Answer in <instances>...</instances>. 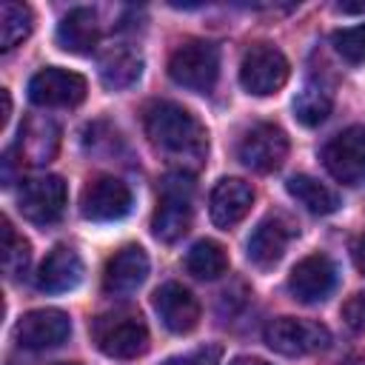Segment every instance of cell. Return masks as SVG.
<instances>
[{
	"label": "cell",
	"instance_id": "cell-1",
	"mask_svg": "<svg viewBox=\"0 0 365 365\" xmlns=\"http://www.w3.org/2000/svg\"><path fill=\"white\" fill-rule=\"evenodd\" d=\"M145 134L163 154L177 160L182 168H197L208 151V134L202 123L188 108L171 100H157L145 108Z\"/></svg>",
	"mask_w": 365,
	"mask_h": 365
},
{
	"label": "cell",
	"instance_id": "cell-2",
	"mask_svg": "<svg viewBox=\"0 0 365 365\" xmlns=\"http://www.w3.org/2000/svg\"><path fill=\"white\" fill-rule=\"evenodd\" d=\"M191 217H194V182L185 171H171L163 180L151 231L163 242H177L191 228Z\"/></svg>",
	"mask_w": 365,
	"mask_h": 365
},
{
	"label": "cell",
	"instance_id": "cell-3",
	"mask_svg": "<svg viewBox=\"0 0 365 365\" xmlns=\"http://www.w3.org/2000/svg\"><path fill=\"white\" fill-rule=\"evenodd\" d=\"M94 345L114 359H134L148 348V328L137 311H108L91 322Z\"/></svg>",
	"mask_w": 365,
	"mask_h": 365
},
{
	"label": "cell",
	"instance_id": "cell-4",
	"mask_svg": "<svg viewBox=\"0 0 365 365\" xmlns=\"http://www.w3.org/2000/svg\"><path fill=\"white\" fill-rule=\"evenodd\" d=\"M168 77L191 91H208L220 77V48L211 40H185L168 57Z\"/></svg>",
	"mask_w": 365,
	"mask_h": 365
},
{
	"label": "cell",
	"instance_id": "cell-5",
	"mask_svg": "<svg viewBox=\"0 0 365 365\" xmlns=\"http://www.w3.org/2000/svg\"><path fill=\"white\" fill-rule=\"evenodd\" d=\"M265 345L282 356H308L331 345V331L314 319L277 317L265 325Z\"/></svg>",
	"mask_w": 365,
	"mask_h": 365
},
{
	"label": "cell",
	"instance_id": "cell-6",
	"mask_svg": "<svg viewBox=\"0 0 365 365\" xmlns=\"http://www.w3.org/2000/svg\"><path fill=\"white\" fill-rule=\"evenodd\" d=\"M288 80V60L279 48L268 46V43H257L242 54L240 63V83L248 94L257 97H268L274 91H279Z\"/></svg>",
	"mask_w": 365,
	"mask_h": 365
},
{
	"label": "cell",
	"instance_id": "cell-7",
	"mask_svg": "<svg viewBox=\"0 0 365 365\" xmlns=\"http://www.w3.org/2000/svg\"><path fill=\"white\" fill-rule=\"evenodd\" d=\"M322 163L328 174L342 185L365 182V125H348L331 137L322 148Z\"/></svg>",
	"mask_w": 365,
	"mask_h": 365
},
{
	"label": "cell",
	"instance_id": "cell-8",
	"mask_svg": "<svg viewBox=\"0 0 365 365\" xmlns=\"http://www.w3.org/2000/svg\"><path fill=\"white\" fill-rule=\"evenodd\" d=\"M66 202H68V191H66L63 177H57V174H43V177L26 180L20 188V197H17L20 214L34 225L57 222L66 211Z\"/></svg>",
	"mask_w": 365,
	"mask_h": 365
},
{
	"label": "cell",
	"instance_id": "cell-9",
	"mask_svg": "<svg viewBox=\"0 0 365 365\" xmlns=\"http://www.w3.org/2000/svg\"><path fill=\"white\" fill-rule=\"evenodd\" d=\"M237 157L251 171H259V174L277 171L288 157V137L274 123H257L242 134L237 145Z\"/></svg>",
	"mask_w": 365,
	"mask_h": 365
},
{
	"label": "cell",
	"instance_id": "cell-10",
	"mask_svg": "<svg viewBox=\"0 0 365 365\" xmlns=\"http://www.w3.org/2000/svg\"><path fill=\"white\" fill-rule=\"evenodd\" d=\"M29 100L43 108H71L86 100V77L68 68H40L29 80Z\"/></svg>",
	"mask_w": 365,
	"mask_h": 365
},
{
	"label": "cell",
	"instance_id": "cell-11",
	"mask_svg": "<svg viewBox=\"0 0 365 365\" xmlns=\"http://www.w3.org/2000/svg\"><path fill=\"white\" fill-rule=\"evenodd\" d=\"M134 205L131 188L117 177H97L83 188L80 214L91 222H114L123 220Z\"/></svg>",
	"mask_w": 365,
	"mask_h": 365
},
{
	"label": "cell",
	"instance_id": "cell-12",
	"mask_svg": "<svg viewBox=\"0 0 365 365\" xmlns=\"http://www.w3.org/2000/svg\"><path fill=\"white\" fill-rule=\"evenodd\" d=\"M68 334H71V319L60 308H37V311H29L14 325L17 345L20 348H29V351L57 348V345H63L68 339Z\"/></svg>",
	"mask_w": 365,
	"mask_h": 365
},
{
	"label": "cell",
	"instance_id": "cell-13",
	"mask_svg": "<svg viewBox=\"0 0 365 365\" xmlns=\"http://www.w3.org/2000/svg\"><path fill=\"white\" fill-rule=\"evenodd\" d=\"M334 285H336V268L325 254H311V257L299 259L288 277L291 297L305 305L322 302L334 291Z\"/></svg>",
	"mask_w": 365,
	"mask_h": 365
},
{
	"label": "cell",
	"instance_id": "cell-14",
	"mask_svg": "<svg viewBox=\"0 0 365 365\" xmlns=\"http://www.w3.org/2000/svg\"><path fill=\"white\" fill-rule=\"evenodd\" d=\"M154 311L171 334H188L200 322V302L180 282H165L154 291Z\"/></svg>",
	"mask_w": 365,
	"mask_h": 365
},
{
	"label": "cell",
	"instance_id": "cell-15",
	"mask_svg": "<svg viewBox=\"0 0 365 365\" xmlns=\"http://www.w3.org/2000/svg\"><path fill=\"white\" fill-rule=\"evenodd\" d=\"M148 277V257L140 245H125L120 248L103 271V291L111 297H125L137 291Z\"/></svg>",
	"mask_w": 365,
	"mask_h": 365
},
{
	"label": "cell",
	"instance_id": "cell-16",
	"mask_svg": "<svg viewBox=\"0 0 365 365\" xmlns=\"http://www.w3.org/2000/svg\"><path fill=\"white\" fill-rule=\"evenodd\" d=\"M251 202H254V188L245 180H240V177H222L211 188V197H208L211 222L217 228H231V225H237L248 214Z\"/></svg>",
	"mask_w": 365,
	"mask_h": 365
},
{
	"label": "cell",
	"instance_id": "cell-17",
	"mask_svg": "<svg viewBox=\"0 0 365 365\" xmlns=\"http://www.w3.org/2000/svg\"><path fill=\"white\" fill-rule=\"evenodd\" d=\"M34 282L46 294H66V291L77 288L83 282V259H80V254L74 248H68V245L51 248V254L40 262Z\"/></svg>",
	"mask_w": 365,
	"mask_h": 365
},
{
	"label": "cell",
	"instance_id": "cell-18",
	"mask_svg": "<svg viewBox=\"0 0 365 365\" xmlns=\"http://www.w3.org/2000/svg\"><path fill=\"white\" fill-rule=\"evenodd\" d=\"M294 237V228L282 220V217H265L257 222V228L251 231L248 242H245V251H248V259L257 265V268H271L282 259L288 242Z\"/></svg>",
	"mask_w": 365,
	"mask_h": 365
},
{
	"label": "cell",
	"instance_id": "cell-19",
	"mask_svg": "<svg viewBox=\"0 0 365 365\" xmlns=\"http://www.w3.org/2000/svg\"><path fill=\"white\" fill-rule=\"evenodd\" d=\"M57 148H60V128L54 125V120L31 117L20 128V140L14 145V154H20V163L26 160L31 165H43V163L54 160Z\"/></svg>",
	"mask_w": 365,
	"mask_h": 365
},
{
	"label": "cell",
	"instance_id": "cell-20",
	"mask_svg": "<svg viewBox=\"0 0 365 365\" xmlns=\"http://www.w3.org/2000/svg\"><path fill=\"white\" fill-rule=\"evenodd\" d=\"M97 40H100V23L97 14L86 6L71 9L57 26V46L71 54H91Z\"/></svg>",
	"mask_w": 365,
	"mask_h": 365
},
{
	"label": "cell",
	"instance_id": "cell-21",
	"mask_svg": "<svg viewBox=\"0 0 365 365\" xmlns=\"http://www.w3.org/2000/svg\"><path fill=\"white\" fill-rule=\"evenodd\" d=\"M143 74V57L125 46H117V48H108L103 57H100V80L106 88H128L140 80Z\"/></svg>",
	"mask_w": 365,
	"mask_h": 365
},
{
	"label": "cell",
	"instance_id": "cell-22",
	"mask_svg": "<svg viewBox=\"0 0 365 365\" xmlns=\"http://www.w3.org/2000/svg\"><path fill=\"white\" fill-rule=\"evenodd\" d=\"M288 194L311 214H334L339 208V194L334 188H328L325 182L308 177V174H297L285 182Z\"/></svg>",
	"mask_w": 365,
	"mask_h": 365
},
{
	"label": "cell",
	"instance_id": "cell-23",
	"mask_svg": "<svg viewBox=\"0 0 365 365\" xmlns=\"http://www.w3.org/2000/svg\"><path fill=\"white\" fill-rule=\"evenodd\" d=\"M185 268L197 279H217L228 271V254L214 240H197L185 254Z\"/></svg>",
	"mask_w": 365,
	"mask_h": 365
},
{
	"label": "cell",
	"instance_id": "cell-24",
	"mask_svg": "<svg viewBox=\"0 0 365 365\" xmlns=\"http://www.w3.org/2000/svg\"><path fill=\"white\" fill-rule=\"evenodd\" d=\"M331 106H334L331 91H328L322 83H314V80H311V83H305V86L297 91V97H294V117H297L302 125L314 128V125H319V123L328 120Z\"/></svg>",
	"mask_w": 365,
	"mask_h": 365
},
{
	"label": "cell",
	"instance_id": "cell-25",
	"mask_svg": "<svg viewBox=\"0 0 365 365\" xmlns=\"http://www.w3.org/2000/svg\"><path fill=\"white\" fill-rule=\"evenodd\" d=\"M31 9L26 3H3L0 6V48L11 51L31 34Z\"/></svg>",
	"mask_w": 365,
	"mask_h": 365
},
{
	"label": "cell",
	"instance_id": "cell-26",
	"mask_svg": "<svg viewBox=\"0 0 365 365\" xmlns=\"http://www.w3.org/2000/svg\"><path fill=\"white\" fill-rule=\"evenodd\" d=\"M29 262H31L29 240H23L14 231V225L3 220V271L9 274V279H20L29 271Z\"/></svg>",
	"mask_w": 365,
	"mask_h": 365
},
{
	"label": "cell",
	"instance_id": "cell-27",
	"mask_svg": "<svg viewBox=\"0 0 365 365\" xmlns=\"http://www.w3.org/2000/svg\"><path fill=\"white\" fill-rule=\"evenodd\" d=\"M331 43L336 48V54L354 66H359L365 60V23L359 26H348V29H336L331 34Z\"/></svg>",
	"mask_w": 365,
	"mask_h": 365
},
{
	"label": "cell",
	"instance_id": "cell-28",
	"mask_svg": "<svg viewBox=\"0 0 365 365\" xmlns=\"http://www.w3.org/2000/svg\"><path fill=\"white\" fill-rule=\"evenodd\" d=\"M163 365H220V348L217 345H205V348H197L191 354L171 356Z\"/></svg>",
	"mask_w": 365,
	"mask_h": 365
},
{
	"label": "cell",
	"instance_id": "cell-29",
	"mask_svg": "<svg viewBox=\"0 0 365 365\" xmlns=\"http://www.w3.org/2000/svg\"><path fill=\"white\" fill-rule=\"evenodd\" d=\"M345 317H348L351 328H362V325H365V297H362V294H356V297L345 305Z\"/></svg>",
	"mask_w": 365,
	"mask_h": 365
},
{
	"label": "cell",
	"instance_id": "cell-30",
	"mask_svg": "<svg viewBox=\"0 0 365 365\" xmlns=\"http://www.w3.org/2000/svg\"><path fill=\"white\" fill-rule=\"evenodd\" d=\"M354 262H356V268L365 274V234L354 242Z\"/></svg>",
	"mask_w": 365,
	"mask_h": 365
},
{
	"label": "cell",
	"instance_id": "cell-31",
	"mask_svg": "<svg viewBox=\"0 0 365 365\" xmlns=\"http://www.w3.org/2000/svg\"><path fill=\"white\" fill-rule=\"evenodd\" d=\"M0 97H3V114H0V128L9 123V114H11V97H9V91L3 88L0 91Z\"/></svg>",
	"mask_w": 365,
	"mask_h": 365
},
{
	"label": "cell",
	"instance_id": "cell-32",
	"mask_svg": "<svg viewBox=\"0 0 365 365\" xmlns=\"http://www.w3.org/2000/svg\"><path fill=\"white\" fill-rule=\"evenodd\" d=\"M231 365H268V362L259 359V356H234Z\"/></svg>",
	"mask_w": 365,
	"mask_h": 365
},
{
	"label": "cell",
	"instance_id": "cell-33",
	"mask_svg": "<svg viewBox=\"0 0 365 365\" xmlns=\"http://www.w3.org/2000/svg\"><path fill=\"white\" fill-rule=\"evenodd\" d=\"M339 11L351 14V11H365V3H339Z\"/></svg>",
	"mask_w": 365,
	"mask_h": 365
},
{
	"label": "cell",
	"instance_id": "cell-34",
	"mask_svg": "<svg viewBox=\"0 0 365 365\" xmlns=\"http://www.w3.org/2000/svg\"><path fill=\"white\" fill-rule=\"evenodd\" d=\"M63 365H77V362H63Z\"/></svg>",
	"mask_w": 365,
	"mask_h": 365
}]
</instances>
